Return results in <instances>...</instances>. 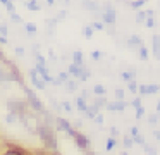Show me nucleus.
<instances>
[{
	"mask_svg": "<svg viewBox=\"0 0 160 155\" xmlns=\"http://www.w3.org/2000/svg\"><path fill=\"white\" fill-rule=\"evenodd\" d=\"M36 134L42 140L43 148L57 150V136H55V131H53V126H50L45 121L38 119V122H36Z\"/></svg>",
	"mask_w": 160,
	"mask_h": 155,
	"instance_id": "obj_1",
	"label": "nucleus"
},
{
	"mask_svg": "<svg viewBox=\"0 0 160 155\" xmlns=\"http://www.w3.org/2000/svg\"><path fill=\"white\" fill-rule=\"evenodd\" d=\"M5 107H7V112L18 116V119L22 116H26V114H29V112H35V110L28 105L26 100H9V102L5 103Z\"/></svg>",
	"mask_w": 160,
	"mask_h": 155,
	"instance_id": "obj_2",
	"label": "nucleus"
},
{
	"mask_svg": "<svg viewBox=\"0 0 160 155\" xmlns=\"http://www.w3.org/2000/svg\"><path fill=\"white\" fill-rule=\"evenodd\" d=\"M67 136H71V140L74 141V145H76L78 147V150L79 152H88L91 148V143H90V138L86 136V134H83L81 133L79 129H76V127H74L72 131H71L69 134H67Z\"/></svg>",
	"mask_w": 160,
	"mask_h": 155,
	"instance_id": "obj_3",
	"label": "nucleus"
},
{
	"mask_svg": "<svg viewBox=\"0 0 160 155\" xmlns=\"http://www.w3.org/2000/svg\"><path fill=\"white\" fill-rule=\"evenodd\" d=\"M22 90H24V93H26V96H28V105L31 107L33 110H35L36 114H40L42 116L43 112H45V105H43V102L38 98V96L35 95V91L33 90H29V88H26V86H22Z\"/></svg>",
	"mask_w": 160,
	"mask_h": 155,
	"instance_id": "obj_4",
	"label": "nucleus"
},
{
	"mask_svg": "<svg viewBox=\"0 0 160 155\" xmlns=\"http://www.w3.org/2000/svg\"><path fill=\"white\" fill-rule=\"evenodd\" d=\"M102 23L105 26H115L117 23V12L110 3H105L103 5V12H102Z\"/></svg>",
	"mask_w": 160,
	"mask_h": 155,
	"instance_id": "obj_5",
	"label": "nucleus"
},
{
	"mask_svg": "<svg viewBox=\"0 0 160 155\" xmlns=\"http://www.w3.org/2000/svg\"><path fill=\"white\" fill-rule=\"evenodd\" d=\"M129 103L126 102V100H112V102L107 103V107H105V110H108V112H124L126 109H128Z\"/></svg>",
	"mask_w": 160,
	"mask_h": 155,
	"instance_id": "obj_6",
	"label": "nucleus"
},
{
	"mask_svg": "<svg viewBox=\"0 0 160 155\" xmlns=\"http://www.w3.org/2000/svg\"><path fill=\"white\" fill-rule=\"evenodd\" d=\"M160 93V85H138V95H157Z\"/></svg>",
	"mask_w": 160,
	"mask_h": 155,
	"instance_id": "obj_7",
	"label": "nucleus"
},
{
	"mask_svg": "<svg viewBox=\"0 0 160 155\" xmlns=\"http://www.w3.org/2000/svg\"><path fill=\"white\" fill-rule=\"evenodd\" d=\"M29 79H31L33 86H35L36 90H45L47 83L43 81V78L36 72V69H31V71H29Z\"/></svg>",
	"mask_w": 160,
	"mask_h": 155,
	"instance_id": "obj_8",
	"label": "nucleus"
},
{
	"mask_svg": "<svg viewBox=\"0 0 160 155\" xmlns=\"http://www.w3.org/2000/svg\"><path fill=\"white\" fill-rule=\"evenodd\" d=\"M55 126H57V129H59V131H64L66 134H69L71 131L74 129V127H72V124H71L67 119L60 117V116H55Z\"/></svg>",
	"mask_w": 160,
	"mask_h": 155,
	"instance_id": "obj_9",
	"label": "nucleus"
},
{
	"mask_svg": "<svg viewBox=\"0 0 160 155\" xmlns=\"http://www.w3.org/2000/svg\"><path fill=\"white\" fill-rule=\"evenodd\" d=\"M26 153H28V150H26V148H22V147H19V145L11 143V141H9L7 150H5L4 153H0V155H26Z\"/></svg>",
	"mask_w": 160,
	"mask_h": 155,
	"instance_id": "obj_10",
	"label": "nucleus"
},
{
	"mask_svg": "<svg viewBox=\"0 0 160 155\" xmlns=\"http://www.w3.org/2000/svg\"><path fill=\"white\" fill-rule=\"evenodd\" d=\"M35 69H36V72H38V74L43 78V81H45V83H53V76L50 74V71H48V67H47V65L36 64Z\"/></svg>",
	"mask_w": 160,
	"mask_h": 155,
	"instance_id": "obj_11",
	"label": "nucleus"
},
{
	"mask_svg": "<svg viewBox=\"0 0 160 155\" xmlns=\"http://www.w3.org/2000/svg\"><path fill=\"white\" fill-rule=\"evenodd\" d=\"M152 55L160 60V34H153L152 36Z\"/></svg>",
	"mask_w": 160,
	"mask_h": 155,
	"instance_id": "obj_12",
	"label": "nucleus"
},
{
	"mask_svg": "<svg viewBox=\"0 0 160 155\" xmlns=\"http://www.w3.org/2000/svg\"><path fill=\"white\" fill-rule=\"evenodd\" d=\"M83 69H84V65L69 64V67H67V72H69V76H72V78L79 79V78H81V74H83Z\"/></svg>",
	"mask_w": 160,
	"mask_h": 155,
	"instance_id": "obj_13",
	"label": "nucleus"
},
{
	"mask_svg": "<svg viewBox=\"0 0 160 155\" xmlns=\"http://www.w3.org/2000/svg\"><path fill=\"white\" fill-rule=\"evenodd\" d=\"M131 138H132V141H134V143L141 145V147L146 143V141H145V138H143V134L139 133V129H138L136 126H132V127H131Z\"/></svg>",
	"mask_w": 160,
	"mask_h": 155,
	"instance_id": "obj_14",
	"label": "nucleus"
},
{
	"mask_svg": "<svg viewBox=\"0 0 160 155\" xmlns=\"http://www.w3.org/2000/svg\"><path fill=\"white\" fill-rule=\"evenodd\" d=\"M141 45H145V43H143L141 36H138V34H131V36L128 38V47L129 48H139Z\"/></svg>",
	"mask_w": 160,
	"mask_h": 155,
	"instance_id": "obj_15",
	"label": "nucleus"
},
{
	"mask_svg": "<svg viewBox=\"0 0 160 155\" xmlns=\"http://www.w3.org/2000/svg\"><path fill=\"white\" fill-rule=\"evenodd\" d=\"M83 2V9L84 10H90V12H97L100 7H98V3L95 2V0H81Z\"/></svg>",
	"mask_w": 160,
	"mask_h": 155,
	"instance_id": "obj_16",
	"label": "nucleus"
},
{
	"mask_svg": "<svg viewBox=\"0 0 160 155\" xmlns=\"http://www.w3.org/2000/svg\"><path fill=\"white\" fill-rule=\"evenodd\" d=\"M24 7L28 10H31V12H38V10H42V5L38 3V0H26Z\"/></svg>",
	"mask_w": 160,
	"mask_h": 155,
	"instance_id": "obj_17",
	"label": "nucleus"
},
{
	"mask_svg": "<svg viewBox=\"0 0 160 155\" xmlns=\"http://www.w3.org/2000/svg\"><path fill=\"white\" fill-rule=\"evenodd\" d=\"M72 64L76 65H84V54L81 50L72 52Z\"/></svg>",
	"mask_w": 160,
	"mask_h": 155,
	"instance_id": "obj_18",
	"label": "nucleus"
},
{
	"mask_svg": "<svg viewBox=\"0 0 160 155\" xmlns=\"http://www.w3.org/2000/svg\"><path fill=\"white\" fill-rule=\"evenodd\" d=\"M74 102H76V109L79 110L81 114H84V110L88 109V100H86V98H83V96H78V98L74 100Z\"/></svg>",
	"mask_w": 160,
	"mask_h": 155,
	"instance_id": "obj_19",
	"label": "nucleus"
},
{
	"mask_svg": "<svg viewBox=\"0 0 160 155\" xmlns=\"http://www.w3.org/2000/svg\"><path fill=\"white\" fill-rule=\"evenodd\" d=\"M119 78H121L124 83H129L131 79H136V72L132 71V69L131 71H122L121 74H119Z\"/></svg>",
	"mask_w": 160,
	"mask_h": 155,
	"instance_id": "obj_20",
	"label": "nucleus"
},
{
	"mask_svg": "<svg viewBox=\"0 0 160 155\" xmlns=\"http://www.w3.org/2000/svg\"><path fill=\"white\" fill-rule=\"evenodd\" d=\"M98 112H100L98 107H95L93 103H91V105H88V109L84 110V117H86V119H95V116H97Z\"/></svg>",
	"mask_w": 160,
	"mask_h": 155,
	"instance_id": "obj_21",
	"label": "nucleus"
},
{
	"mask_svg": "<svg viewBox=\"0 0 160 155\" xmlns=\"http://www.w3.org/2000/svg\"><path fill=\"white\" fill-rule=\"evenodd\" d=\"M107 98L105 96H95V100H93V105L95 107H98V110H102V109H105L107 107Z\"/></svg>",
	"mask_w": 160,
	"mask_h": 155,
	"instance_id": "obj_22",
	"label": "nucleus"
},
{
	"mask_svg": "<svg viewBox=\"0 0 160 155\" xmlns=\"http://www.w3.org/2000/svg\"><path fill=\"white\" fill-rule=\"evenodd\" d=\"M138 50V57L141 59V60H148L150 59V52H148V48L145 47V45H141L139 48H136Z\"/></svg>",
	"mask_w": 160,
	"mask_h": 155,
	"instance_id": "obj_23",
	"label": "nucleus"
},
{
	"mask_svg": "<svg viewBox=\"0 0 160 155\" xmlns=\"http://www.w3.org/2000/svg\"><path fill=\"white\" fill-rule=\"evenodd\" d=\"M115 145H117V138L108 136L107 141H105V150H107V152H112V150L115 148Z\"/></svg>",
	"mask_w": 160,
	"mask_h": 155,
	"instance_id": "obj_24",
	"label": "nucleus"
},
{
	"mask_svg": "<svg viewBox=\"0 0 160 155\" xmlns=\"http://www.w3.org/2000/svg\"><path fill=\"white\" fill-rule=\"evenodd\" d=\"M93 93H95V96H105L107 95V88H105L103 85H95L93 86Z\"/></svg>",
	"mask_w": 160,
	"mask_h": 155,
	"instance_id": "obj_25",
	"label": "nucleus"
},
{
	"mask_svg": "<svg viewBox=\"0 0 160 155\" xmlns=\"http://www.w3.org/2000/svg\"><path fill=\"white\" fill-rule=\"evenodd\" d=\"M24 29H26V33H28V34L35 36L36 31H38V28H36V24H33V23H24Z\"/></svg>",
	"mask_w": 160,
	"mask_h": 155,
	"instance_id": "obj_26",
	"label": "nucleus"
},
{
	"mask_svg": "<svg viewBox=\"0 0 160 155\" xmlns=\"http://www.w3.org/2000/svg\"><path fill=\"white\" fill-rule=\"evenodd\" d=\"M146 2H148V0H131V2H129V7H131V9H134V10H139Z\"/></svg>",
	"mask_w": 160,
	"mask_h": 155,
	"instance_id": "obj_27",
	"label": "nucleus"
},
{
	"mask_svg": "<svg viewBox=\"0 0 160 155\" xmlns=\"http://www.w3.org/2000/svg\"><path fill=\"white\" fill-rule=\"evenodd\" d=\"M64 85H66V90H67L69 93L78 91V83L74 81V79H69V81H67V83H64Z\"/></svg>",
	"mask_w": 160,
	"mask_h": 155,
	"instance_id": "obj_28",
	"label": "nucleus"
},
{
	"mask_svg": "<svg viewBox=\"0 0 160 155\" xmlns=\"http://www.w3.org/2000/svg\"><path fill=\"white\" fill-rule=\"evenodd\" d=\"M128 91H131L132 95H138V81L136 79H131L128 83Z\"/></svg>",
	"mask_w": 160,
	"mask_h": 155,
	"instance_id": "obj_29",
	"label": "nucleus"
},
{
	"mask_svg": "<svg viewBox=\"0 0 160 155\" xmlns=\"http://www.w3.org/2000/svg\"><path fill=\"white\" fill-rule=\"evenodd\" d=\"M121 143H122V147H124V150H129V148H132L134 141H132V138H131V136H124Z\"/></svg>",
	"mask_w": 160,
	"mask_h": 155,
	"instance_id": "obj_30",
	"label": "nucleus"
},
{
	"mask_svg": "<svg viewBox=\"0 0 160 155\" xmlns=\"http://www.w3.org/2000/svg\"><path fill=\"white\" fill-rule=\"evenodd\" d=\"M57 79L60 81V85H64V83H67L71 79V76H69V72H67V71H60L59 76H57Z\"/></svg>",
	"mask_w": 160,
	"mask_h": 155,
	"instance_id": "obj_31",
	"label": "nucleus"
},
{
	"mask_svg": "<svg viewBox=\"0 0 160 155\" xmlns=\"http://www.w3.org/2000/svg\"><path fill=\"white\" fill-rule=\"evenodd\" d=\"M0 3L7 9V12L11 14V12H16V9H14V3H12V0H0Z\"/></svg>",
	"mask_w": 160,
	"mask_h": 155,
	"instance_id": "obj_32",
	"label": "nucleus"
},
{
	"mask_svg": "<svg viewBox=\"0 0 160 155\" xmlns=\"http://www.w3.org/2000/svg\"><path fill=\"white\" fill-rule=\"evenodd\" d=\"M93 33H95V29L91 26H84L83 28V34H84L86 40H91V38H93Z\"/></svg>",
	"mask_w": 160,
	"mask_h": 155,
	"instance_id": "obj_33",
	"label": "nucleus"
},
{
	"mask_svg": "<svg viewBox=\"0 0 160 155\" xmlns=\"http://www.w3.org/2000/svg\"><path fill=\"white\" fill-rule=\"evenodd\" d=\"M136 112H134V116H136V119H143V117H145V114H146V110H145V107H143V105H139V107H136Z\"/></svg>",
	"mask_w": 160,
	"mask_h": 155,
	"instance_id": "obj_34",
	"label": "nucleus"
},
{
	"mask_svg": "<svg viewBox=\"0 0 160 155\" xmlns=\"http://www.w3.org/2000/svg\"><path fill=\"white\" fill-rule=\"evenodd\" d=\"M114 95H115V100H126V91H124V88H115Z\"/></svg>",
	"mask_w": 160,
	"mask_h": 155,
	"instance_id": "obj_35",
	"label": "nucleus"
},
{
	"mask_svg": "<svg viewBox=\"0 0 160 155\" xmlns=\"http://www.w3.org/2000/svg\"><path fill=\"white\" fill-rule=\"evenodd\" d=\"M145 19H146V12L139 9L138 14H136V23H138V24H143V23H145Z\"/></svg>",
	"mask_w": 160,
	"mask_h": 155,
	"instance_id": "obj_36",
	"label": "nucleus"
},
{
	"mask_svg": "<svg viewBox=\"0 0 160 155\" xmlns=\"http://www.w3.org/2000/svg\"><path fill=\"white\" fill-rule=\"evenodd\" d=\"M146 121H148V124H158V121H160V114H158V112H157V114H152V116L146 117Z\"/></svg>",
	"mask_w": 160,
	"mask_h": 155,
	"instance_id": "obj_37",
	"label": "nucleus"
},
{
	"mask_svg": "<svg viewBox=\"0 0 160 155\" xmlns=\"http://www.w3.org/2000/svg\"><path fill=\"white\" fill-rule=\"evenodd\" d=\"M143 150H145V153H146V155H157L155 147H150L148 143H145V145H143Z\"/></svg>",
	"mask_w": 160,
	"mask_h": 155,
	"instance_id": "obj_38",
	"label": "nucleus"
},
{
	"mask_svg": "<svg viewBox=\"0 0 160 155\" xmlns=\"http://www.w3.org/2000/svg\"><path fill=\"white\" fill-rule=\"evenodd\" d=\"M91 28H93L95 31H103V29H105V24L102 23V21H93V24H91Z\"/></svg>",
	"mask_w": 160,
	"mask_h": 155,
	"instance_id": "obj_39",
	"label": "nucleus"
},
{
	"mask_svg": "<svg viewBox=\"0 0 160 155\" xmlns=\"http://www.w3.org/2000/svg\"><path fill=\"white\" fill-rule=\"evenodd\" d=\"M5 122H7V124H16V122H18V116L7 112V116H5Z\"/></svg>",
	"mask_w": 160,
	"mask_h": 155,
	"instance_id": "obj_40",
	"label": "nucleus"
},
{
	"mask_svg": "<svg viewBox=\"0 0 160 155\" xmlns=\"http://www.w3.org/2000/svg\"><path fill=\"white\" fill-rule=\"evenodd\" d=\"M90 78H91V71L84 67L83 69V74H81V78H79V81H86V79H90Z\"/></svg>",
	"mask_w": 160,
	"mask_h": 155,
	"instance_id": "obj_41",
	"label": "nucleus"
},
{
	"mask_svg": "<svg viewBox=\"0 0 160 155\" xmlns=\"http://www.w3.org/2000/svg\"><path fill=\"white\" fill-rule=\"evenodd\" d=\"M60 105H62V110H66V112H72V105H71L67 100H64V102H60Z\"/></svg>",
	"mask_w": 160,
	"mask_h": 155,
	"instance_id": "obj_42",
	"label": "nucleus"
},
{
	"mask_svg": "<svg viewBox=\"0 0 160 155\" xmlns=\"http://www.w3.org/2000/svg\"><path fill=\"white\" fill-rule=\"evenodd\" d=\"M47 26H48V33H52L53 28L57 26V19H47Z\"/></svg>",
	"mask_w": 160,
	"mask_h": 155,
	"instance_id": "obj_43",
	"label": "nucleus"
},
{
	"mask_svg": "<svg viewBox=\"0 0 160 155\" xmlns=\"http://www.w3.org/2000/svg\"><path fill=\"white\" fill-rule=\"evenodd\" d=\"M143 24H145L146 28H150V29H152V28H155V19H153V17H146Z\"/></svg>",
	"mask_w": 160,
	"mask_h": 155,
	"instance_id": "obj_44",
	"label": "nucleus"
},
{
	"mask_svg": "<svg viewBox=\"0 0 160 155\" xmlns=\"http://www.w3.org/2000/svg\"><path fill=\"white\" fill-rule=\"evenodd\" d=\"M102 57H103V54H102L100 50H93V52H91V59H93L95 62H97V60H100Z\"/></svg>",
	"mask_w": 160,
	"mask_h": 155,
	"instance_id": "obj_45",
	"label": "nucleus"
},
{
	"mask_svg": "<svg viewBox=\"0 0 160 155\" xmlns=\"http://www.w3.org/2000/svg\"><path fill=\"white\" fill-rule=\"evenodd\" d=\"M11 19L14 21V23H18V24H21V23H22V17L19 16L18 12H11Z\"/></svg>",
	"mask_w": 160,
	"mask_h": 155,
	"instance_id": "obj_46",
	"label": "nucleus"
},
{
	"mask_svg": "<svg viewBox=\"0 0 160 155\" xmlns=\"http://www.w3.org/2000/svg\"><path fill=\"white\" fill-rule=\"evenodd\" d=\"M7 34H9V29H7V24H0V36H5L7 38Z\"/></svg>",
	"mask_w": 160,
	"mask_h": 155,
	"instance_id": "obj_47",
	"label": "nucleus"
},
{
	"mask_svg": "<svg viewBox=\"0 0 160 155\" xmlns=\"http://www.w3.org/2000/svg\"><path fill=\"white\" fill-rule=\"evenodd\" d=\"M131 105L134 107V109H136V107H139V105H143V103H141V96H139V95L134 96V98L131 100Z\"/></svg>",
	"mask_w": 160,
	"mask_h": 155,
	"instance_id": "obj_48",
	"label": "nucleus"
},
{
	"mask_svg": "<svg viewBox=\"0 0 160 155\" xmlns=\"http://www.w3.org/2000/svg\"><path fill=\"white\" fill-rule=\"evenodd\" d=\"M95 122H97V124H100V126H102V124H103V121H105V117H103V114H100V112H98L97 114V116H95Z\"/></svg>",
	"mask_w": 160,
	"mask_h": 155,
	"instance_id": "obj_49",
	"label": "nucleus"
},
{
	"mask_svg": "<svg viewBox=\"0 0 160 155\" xmlns=\"http://www.w3.org/2000/svg\"><path fill=\"white\" fill-rule=\"evenodd\" d=\"M110 136H114V138L119 136V129L115 126H110Z\"/></svg>",
	"mask_w": 160,
	"mask_h": 155,
	"instance_id": "obj_50",
	"label": "nucleus"
},
{
	"mask_svg": "<svg viewBox=\"0 0 160 155\" xmlns=\"http://www.w3.org/2000/svg\"><path fill=\"white\" fill-rule=\"evenodd\" d=\"M66 17H67V12H66V10H60V12L57 14V21H62V19H66Z\"/></svg>",
	"mask_w": 160,
	"mask_h": 155,
	"instance_id": "obj_51",
	"label": "nucleus"
},
{
	"mask_svg": "<svg viewBox=\"0 0 160 155\" xmlns=\"http://www.w3.org/2000/svg\"><path fill=\"white\" fill-rule=\"evenodd\" d=\"M14 52H16V55H19V57H22V55H24V48H22V47H18Z\"/></svg>",
	"mask_w": 160,
	"mask_h": 155,
	"instance_id": "obj_52",
	"label": "nucleus"
},
{
	"mask_svg": "<svg viewBox=\"0 0 160 155\" xmlns=\"http://www.w3.org/2000/svg\"><path fill=\"white\" fill-rule=\"evenodd\" d=\"M48 59H50V60H53V62L57 60V55L53 54V50H52V48H50V50H48Z\"/></svg>",
	"mask_w": 160,
	"mask_h": 155,
	"instance_id": "obj_53",
	"label": "nucleus"
},
{
	"mask_svg": "<svg viewBox=\"0 0 160 155\" xmlns=\"http://www.w3.org/2000/svg\"><path fill=\"white\" fill-rule=\"evenodd\" d=\"M145 12H146V17H153V16H155V10H153V9H148V10H145Z\"/></svg>",
	"mask_w": 160,
	"mask_h": 155,
	"instance_id": "obj_54",
	"label": "nucleus"
},
{
	"mask_svg": "<svg viewBox=\"0 0 160 155\" xmlns=\"http://www.w3.org/2000/svg\"><path fill=\"white\" fill-rule=\"evenodd\" d=\"M81 96L88 100V96H90V91H88V90H83V91H81Z\"/></svg>",
	"mask_w": 160,
	"mask_h": 155,
	"instance_id": "obj_55",
	"label": "nucleus"
},
{
	"mask_svg": "<svg viewBox=\"0 0 160 155\" xmlns=\"http://www.w3.org/2000/svg\"><path fill=\"white\" fill-rule=\"evenodd\" d=\"M153 136L157 138V141H160V129H155V131H153Z\"/></svg>",
	"mask_w": 160,
	"mask_h": 155,
	"instance_id": "obj_56",
	"label": "nucleus"
},
{
	"mask_svg": "<svg viewBox=\"0 0 160 155\" xmlns=\"http://www.w3.org/2000/svg\"><path fill=\"white\" fill-rule=\"evenodd\" d=\"M0 45H7V38L5 36H0Z\"/></svg>",
	"mask_w": 160,
	"mask_h": 155,
	"instance_id": "obj_57",
	"label": "nucleus"
},
{
	"mask_svg": "<svg viewBox=\"0 0 160 155\" xmlns=\"http://www.w3.org/2000/svg\"><path fill=\"white\" fill-rule=\"evenodd\" d=\"M47 3H48V5L52 7V5H55V0H47Z\"/></svg>",
	"mask_w": 160,
	"mask_h": 155,
	"instance_id": "obj_58",
	"label": "nucleus"
},
{
	"mask_svg": "<svg viewBox=\"0 0 160 155\" xmlns=\"http://www.w3.org/2000/svg\"><path fill=\"white\" fill-rule=\"evenodd\" d=\"M155 109H157V112L160 114V100H158V102H157V107H155Z\"/></svg>",
	"mask_w": 160,
	"mask_h": 155,
	"instance_id": "obj_59",
	"label": "nucleus"
},
{
	"mask_svg": "<svg viewBox=\"0 0 160 155\" xmlns=\"http://www.w3.org/2000/svg\"><path fill=\"white\" fill-rule=\"evenodd\" d=\"M119 155H129V153H128V152H126V150H122V152H121V153H119Z\"/></svg>",
	"mask_w": 160,
	"mask_h": 155,
	"instance_id": "obj_60",
	"label": "nucleus"
}]
</instances>
